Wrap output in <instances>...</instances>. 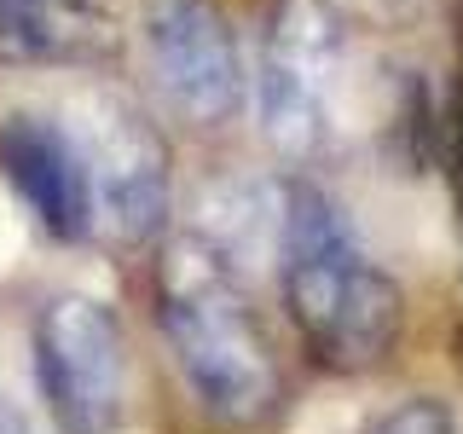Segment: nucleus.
I'll use <instances>...</instances> for the list:
<instances>
[{
  "mask_svg": "<svg viewBox=\"0 0 463 434\" xmlns=\"http://www.w3.org/2000/svg\"><path fill=\"white\" fill-rule=\"evenodd\" d=\"M0 168L58 243H81L93 231V168L58 122L12 116L0 127Z\"/></svg>",
  "mask_w": 463,
  "mask_h": 434,
  "instance_id": "6",
  "label": "nucleus"
},
{
  "mask_svg": "<svg viewBox=\"0 0 463 434\" xmlns=\"http://www.w3.org/2000/svg\"><path fill=\"white\" fill-rule=\"evenodd\" d=\"M376 434H458V423L440 400H405L376 423Z\"/></svg>",
  "mask_w": 463,
  "mask_h": 434,
  "instance_id": "9",
  "label": "nucleus"
},
{
  "mask_svg": "<svg viewBox=\"0 0 463 434\" xmlns=\"http://www.w3.org/2000/svg\"><path fill=\"white\" fill-rule=\"evenodd\" d=\"M145 47L156 81L192 122H226L243 105V64L209 0H145Z\"/></svg>",
  "mask_w": 463,
  "mask_h": 434,
  "instance_id": "5",
  "label": "nucleus"
},
{
  "mask_svg": "<svg viewBox=\"0 0 463 434\" xmlns=\"http://www.w3.org/2000/svg\"><path fill=\"white\" fill-rule=\"evenodd\" d=\"M163 336L180 354L185 382L226 423H255L279 400V359L260 336L238 272L203 238H174L163 255V296H156Z\"/></svg>",
  "mask_w": 463,
  "mask_h": 434,
  "instance_id": "2",
  "label": "nucleus"
},
{
  "mask_svg": "<svg viewBox=\"0 0 463 434\" xmlns=\"http://www.w3.org/2000/svg\"><path fill=\"white\" fill-rule=\"evenodd\" d=\"M446 127H452V163H458V185H463V110H458Z\"/></svg>",
  "mask_w": 463,
  "mask_h": 434,
  "instance_id": "10",
  "label": "nucleus"
},
{
  "mask_svg": "<svg viewBox=\"0 0 463 434\" xmlns=\"http://www.w3.org/2000/svg\"><path fill=\"white\" fill-rule=\"evenodd\" d=\"M284 301L307 347L330 371H365L400 330V289L371 267L336 197L289 185L284 197Z\"/></svg>",
  "mask_w": 463,
  "mask_h": 434,
  "instance_id": "1",
  "label": "nucleus"
},
{
  "mask_svg": "<svg viewBox=\"0 0 463 434\" xmlns=\"http://www.w3.org/2000/svg\"><path fill=\"white\" fill-rule=\"evenodd\" d=\"M336 58V18L318 0H284L260 58V127L289 163L325 139V87Z\"/></svg>",
  "mask_w": 463,
  "mask_h": 434,
  "instance_id": "4",
  "label": "nucleus"
},
{
  "mask_svg": "<svg viewBox=\"0 0 463 434\" xmlns=\"http://www.w3.org/2000/svg\"><path fill=\"white\" fill-rule=\"evenodd\" d=\"M0 47L6 52H52L58 47V0H0Z\"/></svg>",
  "mask_w": 463,
  "mask_h": 434,
  "instance_id": "8",
  "label": "nucleus"
},
{
  "mask_svg": "<svg viewBox=\"0 0 463 434\" xmlns=\"http://www.w3.org/2000/svg\"><path fill=\"white\" fill-rule=\"evenodd\" d=\"M93 180L99 197H105L116 231L128 243L151 238L168 214V151L163 139L151 134V122L134 110H110L99 122L93 139Z\"/></svg>",
  "mask_w": 463,
  "mask_h": 434,
  "instance_id": "7",
  "label": "nucleus"
},
{
  "mask_svg": "<svg viewBox=\"0 0 463 434\" xmlns=\"http://www.w3.org/2000/svg\"><path fill=\"white\" fill-rule=\"evenodd\" d=\"M35 376L58 434H110L122 417V330L110 307L58 296L35 318Z\"/></svg>",
  "mask_w": 463,
  "mask_h": 434,
  "instance_id": "3",
  "label": "nucleus"
}]
</instances>
